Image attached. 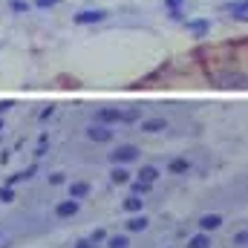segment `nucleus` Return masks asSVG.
I'll use <instances>...</instances> for the list:
<instances>
[{
  "label": "nucleus",
  "mask_w": 248,
  "mask_h": 248,
  "mask_svg": "<svg viewBox=\"0 0 248 248\" xmlns=\"http://www.w3.org/2000/svg\"><path fill=\"white\" fill-rule=\"evenodd\" d=\"M234 20H240V23H248V0H228L225 6H222Z\"/></svg>",
  "instance_id": "20e7f679"
},
{
  "label": "nucleus",
  "mask_w": 248,
  "mask_h": 248,
  "mask_svg": "<svg viewBox=\"0 0 248 248\" xmlns=\"http://www.w3.org/2000/svg\"><path fill=\"white\" fill-rule=\"evenodd\" d=\"M234 246H248V231H240V234H234Z\"/></svg>",
  "instance_id": "6ab92c4d"
},
{
  "label": "nucleus",
  "mask_w": 248,
  "mask_h": 248,
  "mask_svg": "<svg viewBox=\"0 0 248 248\" xmlns=\"http://www.w3.org/2000/svg\"><path fill=\"white\" fill-rule=\"evenodd\" d=\"M141 130L144 133H162V130H168V122L165 119H147V122H141Z\"/></svg>",
  "instance_id": "9b49d317"
},
{
  "label": "nucleus",
  "mask_w": 248,
  "mask_h": 248,
  "mask_svg": "<svg viewBox=\"0 0 248 248\" xmlns=\"http://www.w3.org/2000/svg\"><path fill=\"white\" fill-rule=\"evenodd\" d=\"M187 248H211V234L202 231V234L190 237V240H187Z\"/></svg>",
  "instance_id": "f8f14e48"
},
{
  "label": "nucleus",
  "mask_w": 248,
  "mask_h": 248,
  "mask_svg": "<svg viewBox=\"0 0 248 248\" xmlns=\"http://www.w3.org/2000/svg\"><path fill=\"white\" fill-rule=\"evenodd\" d=\"M110 182H113V185H130V170H127L124 165H116L113 173H110Z\"/></svg>",
  "instance_id": "1a4fd4ad"
},
{
  "label": "nucleus",
  "mask_w": 248,
  "mask_h": 248,
  "mask_svg": "<svg viewBox=\"0 0 248 248\" xmlns=\"http://www.w3.org/2000/svg\"><path fill=\"white\" fill-rule=\"evenodd\" d=\"M90 240L98 246V243H104V240H107V231H104V228H98V231H93V234H90Z\"/></svg>",
  "instance_id": "a211bd4d"
},
{
  "label": "nucleus",
  "mask_w": 248,
  "mask_h": 248,
  "mask_svg": "<svg viewBox=\"0 0 248 248\" xmlns=\"http://www.w3.org/2000/svg\"><path fill=\"white\" fill-rule=\"evenodd\" d=\"M139 159V147L136 144H119L113 153H110V162L113 165H130V162H136Z\"/></svg>",
  "instance_id": "f03ea898"
},
{
  "label": "nucleus",
  "mask_w": 248,
  "mask_h": 248,
  "mask_svg": "<svg viewBox=\"0 0 248 248\" xmlns=\"http://www.w3.org/2000/svg\"><path fill=\"white\" fill-rule=\"evenodd\" d=\"M107 17V12L104 9H95V12H81V15H75V23H98V20H104Z\"/></svg>",
  "instance_id": "0eeeda50"
},
{
  "label": "nucleus",
  "mask_w": 248,
  "mask_h": 248,
  "mask_svg": "<svg viewBox=\"0 0 248 248\" xmlns=\"http://www.w3.org/2000/svg\"><path fill=\"white\" fill-rule=\"evenodd\" d=\"M113 136H116V133H113V127H110V124H90V127H87V139H90V141H98V144H104V141H113Z\"/></svg>",
  "instance_id": "7ed1b4c3"
},
{
  "label": "nucleus",
  "mask_w": 248,
  "mask_h": 248,
  "mask_svg": "<svg viewBox=\"0 0 248 248\" xmlns=\"http://www.w3.org/2000/svg\"><path fill=\"white\" fill-rule=\"evenodd\" d=\"M127 246H130L127 234H116V237H107V248H127Z\"/></svg>",
  "instance_id": "2eb2a0df"
},
{
  "label": "nucleus",
  "mask_w": 248,
  "mask_h": 248,
  "mask_svg": "<svg viewBox=\"0 0 248 248\" xmlns=\"http://www.w3.org/2000/svg\"><path fill=\"white\" fill-rule=\"evenodd\" d=\"M222 222H225V219H222L219 214H205V217H199V228H202V231H208V234H211V231H217Z\"/></svg>",
  "instance_id": "423d86ee"
},
{
  "label": "nucleus",
  "mask_w": 248,
  "mask_h": 248,
  "mask_svg": "<svg viewBox=\"0 0 248 248\" xmlns=\"http://www.w3.org/2000/svg\"><path fill=\"white\" fill-rule=\"evenodd\" d=\"M95 119L101 124H127L139 119V110H119V107H101L95 113Z\"/></svg>",
  "instance_id": "f257e3e1"
},
{
  "label": "nucleus",
  "mask_w": 248,
  "mask_h": 248,
  "mask_svg": "<svg viewBox=\"0 0 248 248\" xmlns=\"http://www.w3.org/2000/svg\"><path fill=\"white\" fill-rule=\"evenodd\" d=\"M75 248H98V246H95L93 240H78V243H75Z\"/></svg>",
  "instance_id": "412c9836"
},
{
  "label": "nucleus",
  "mask_w": 248,
  "mask_h": 248,
  "mask_svg": "<svg viewBox=\"0 0 248 248\" xmlns=\"http://www.w3.org/2000/svg\"><path fill=\"white\" fill-rule=\"evenodd\" d=\"M0 199H3V202H12V199H15V190H12V187L6 185L3 190H0Z\"/></svg>",
  "instance_id": "aec40b11"
},
{
  "label": "nucleus",
  "mask_w": 248,
  "mask_h": 248,
  "mask_svg": "<svg viewBox=\"0 0 248 248\" xmlns=\"http://www.w3.org/2000/svg\"><path fill=\"white\" fill-rule=\"evenodd\" d=\"M147 225H150V219L144 217V214H139V217H133V219H127V231H147Z\"/></svg>",
  "instance_id": "9d476101"
},
{
  "label": "nucleus",
  "mask_w": 248,
  "mask_h": 248,
  "mask_svg": "<svg viewBox=\"0 0 248 248\" xmlns=\"http://www.w3.org/2000/svg\"><path fill=\"white\" fill-rule=\"evenodd\" d=\"M122 208L127 211V214H141V208H144V199H141L139 193H130V196L122 202Z\"/></svg>",
  "instance_id": "6e6552de"
},
{
  "label": "nucleus",
  "mask_w": 248,
  "mask_h": 248,
  "mask_svg": "<svg viewBox=\"0 0 248 248\" xmlns=\"http://www.w3.org/2000/svg\"><path fill=\"white\" fill-rule=\"evenodd\" d=\"M168 168H170V173H187V170H190V165H187L185 159H173Z\"/></svg>",
  "instance_id": "f3484780"
},
{
  "label": "nucleus",
  "mask_w": 248,
  "mask_h": 248,
  "mask_svg": "<svg viewBox=\"0 0 248 248\" xmlns=\"http://www.w3.org/2000/svg\"><path fill=\"white\" fill-rule=\"evenodd\" d=\"M150 187H153V182H141V179H136V182H130V190H133V193H139V196H144V193H150Z\"/></svg>",
  "instance_id": "dca6fc26"
},
{
  "label": "nucleus",
  "mask_w": 248,
  "mask_h": 248,
  "mask_svg": "<svg viewBox=\"0 0 248 248\" xmlns=\"http://www.w3.org/2000/svg\"><path fill=\"white\" fill-rule=\"evenodd\" d=\"M87 193H90V182H72L69 185V196L72 199H84Z\"/></svg>",
  "instance_id": "ddd939ff"
},
{
  "label": "nucleus",
  "mask_w": 248,
  "mask_h": 248,
  "mask_svg": "<svg viewBox=\"0 0 248 248\" xmlns=\"http://www.w3.org/2000/svg\"><path fill=\"white\" fill-rule=\"evenodd\" d=\"M139 179H141V182H156V179H159V168H153V165H144V168L139 170Z\"/></svg>",
  "instance_id": "4468645a"
},
{
  "label": "nucleus",
  "mask_w": 248,
  "mask_h": 248,
  "mask_svg": "<svg viewBox=\"0 0 248 248\" xmlns=\"http://www.w3.org/2000/svg\"><path fill=\"white\" fill-rule=\"evenodd\" d=\"M78 208H81V199H72V196H69V199H63V202L55 205V217H58V219H72V217L78 214Z\"/></svg>",
  "instance_id": "39448f33"
},
{
  "label": "nucleus",
  "mask_w": 248,
  "mask_h": 248,
  "mask_svg": "<svg viewBox=\"0 0 248 248\" xmlns=\"http://www.w3.org/2000/svg\"><path fill=\"white\" fill-rule=\"evenodd\" d=\"M55 0H38V6H52Z\"/></svg>",
  "instance_id": "5701e85b"
},
{
  "label": "nucleus",
  "mask_w": 248,
  "mask_h": 248,
  "mask_svg": "<svg viewBox=\"0 0 248 248\" xmlns=\"http://www.w3.org/2000/svg\"><path fill=\"white\" fill-rule=\"evenodd\" d=\"M63 182V173H52V176H49V185H61Z\"/></svg>",
  "instance_id": "4be33fe9"
}]
</instances>
